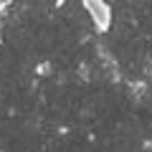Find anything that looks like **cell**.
Wrapping results in <instances>:
<instances>
[{"label": "cell", "mask_w": 152, "mask_h": 152, "mask_svg": "<svg viewBox=\"0 0 152 152\" xmlns=\"http://www.w3.org/2000/svg\"><path fill=\"white\" fill-rule=\"evenodd\" d=\"M81 5H84V10L89 13L94 28H96L99 33H107L109 28H112V8H109L107 0H81Z\"/></svg>", "instance_id": "6da1fadb"}, {"label": "cell", "mask_w": 152, "mask_h": 152, "mask_svg": "<svg viewBox=\"0 0 152 152\" xmlns=\"http://www.w3.org/2000/svg\"><path fill=\"white\" fill-rule=\"evenodd\" d=\"M0 41H3V36H0Z\"/></svg>", "instance_id": "7a4b0ae2"}]
</instances>
